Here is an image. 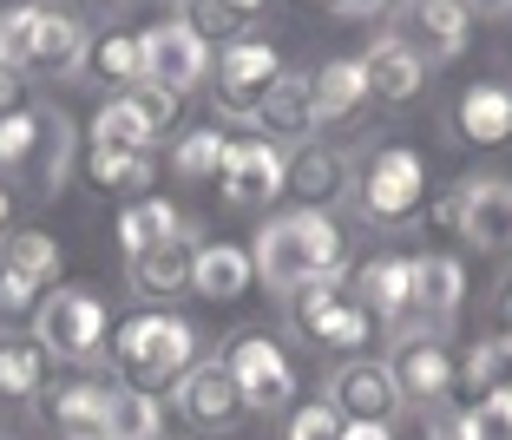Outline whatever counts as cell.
<instances>
[{
	"label": "cell",
	"instance_id": "cell-49",
	"mask_svg": "<svg viewBox=\"0 0 512 440\" xmlns=\"http://www.w3.org/2000/svg\"><path fill=\"white\" fill-rule=\"evenodd\" d=\"M230 7H237V14H250V20H256V7H263V0H230Z\"/></svg>",
	"mask_w": 512,
	"mask_h": 440
},
{
	"label": "cell",
	"instance_id": "cell-8",
	"mask_svg": "<svg viewBox=\"0 0 512 440\" xmlns=\"http://www.w3.org/2000/svg\"><path fill=\"white\" fill-rule=\"evenodd\" d=\"M394 40L421 66H447L473 46V7L467 0H401L394 14Z\"/></svg>",
	"mask_w": 512,
	"mask_h": 440
},
{
	"label": "cell",
	"instance_id": "cell-30",
	"mask_svg": "<svg viewBox=\"0 0 512 440\" xmlns=\"http://www.w3.org/2000/svg\"><path fill=\"white\" fill-rule=\"evenodd\" d=\"M224 152H230V132H217V125H197V132H184L178 145H171V171H178V178H191V184H217Z\"/></svg>",
	"mask_w": 512,
	"mask_h": 440
},
{
	"label": "cell",
	"instance_id": "cell-32",
	"mask_svg": "<svg viewBox=\"0 0 512 440\" xmlns=\"http://www.w3.org/2000/svg\"><path fill=\"white\" fill-rule=\"evenodd\" d=\"M0 270H14V276H27V283H53L60 276V243L46 237V230H14L7 237V250H0Z\"/></svg>",
	"mask_w": 512,
	"mask_h": 440
},
{
	"label": "cell",
	"instance_id": "cell-13",
	"mask_svg": "<svg viewBox=\"0 0 512 440\" xmlns=\"http://www.w3.org/2000/svg\"><path fill=\"white\" fill-rule=\"evenodd\" d=\"M178 414L191 427H211V434H230V427L250 414V401L237 395V381H230L224 362H197L191 375L178 381Z\"/></svg>",
	"mask_w": 512,
	"mask_h": 440
},
{
	"label": "cell",
	"instance_id": "cell-9",
	"mask_svg": "<svg viewBox=\"0 0 512 440\" xmlns=\"http://www.w3.org/2000/svg\"><path fill=\"white\" fill-rule=\"evenodd\" d=\"M138 53H145V79L151 86H165V92H197V86H211V46L197 40L184 20H158V27L138 33Z\"/></svg>",
	"mask_w": 512,
	"mask_h": 440
},
{
	"label": "cell",
	"instance_id": "cell-20",
	"mask_svg": "<svg viewBox=\"0 0 512 440\" xmlns=\"http://www.w3.org/2000/svg\"><path fill=\"white\" fill-rule=\"evenodd\" d=\"M151 171H158V152H138V145H86V178L92 191H106V198H145Z\"/></svg>",
	"mask_w": 512,
	"mask_h": 440
},
{
	"label": "cell",
	"instance_id": "cell-46",
	"mask_svg": "<svg viewBox=\"0 0 512 440\" xmlns=\"http://www.w3.org/2000/svg\"><path fill=\"white\" fill-rule=\"evenodd\" d=\"M342 440H394V427L388 421H348Z\"/></svg>",
	"mask_w": 512,
	"mask_h": 440
},
{
	"label": "cell",
	"instance_id": "cell-51",
	"mask_svg": "<svg viewBox=\"0 0 512 440\" xmlns=\"http://www.w3.org/2000/svg\"><path fill=\"white\" fill-rule=\"evenodd\" d=\"M302 7H322V14H329V7H335V0H302Z\"/></svg>",
	"mask_w": 512,
	"mask_h": 440
},
{
	"label": "cell",
	"instance_id": "cell-2",
	"mask_svg": "<svg viewBox=\"0 0 512 440\" xmlns=\"http://www.w3.org/2000/svg\"><path fill=\"white\" fill-rule=\"evenodd\" d=\"M204 362L197 355V329L184 316H165V309H138L112 329V368H119V388H138V395H158L171 381H184Z\"/></svg>",
	"mask_w": 512,
	"mask_h": 440
},
{
	"label": "cell",
	"instance_id": "cell-43",
	"mask_svg": "<svg viewBox=\"0 0 512 440\" xmlns=\"http://www.w3.org/2000/svg\"><path fill=\"white\" fill-rule=\"evenodd\" d=\"M14 112H27V79L14 66H0V119H14Z\"/></svg>",
	"mask_w": 512,
	"mask_h": 440
},
{
	"label": "cell",
	"instance_id": "cell-23",
	"mask_svg": "<svg viewBox=\"0 0 512 440\" xmlns=\"http://www.w3.org/2000/svg\"><path fill=\"white\" fill-rule=\"evenodd\" d=\"M106 401H112L106 381H66V388L46 395V421L66 440H92V434H106Z\"/></svg>",
	"mask_w": 512,
	"mask_h": 440
},
{
	"label": "cell",
	"instance_id": "cell-1",
	"mask_svg": "<svg viewBox=\"0 0 512 440\" xmlns=\"http://www.w3.org/2000/svg\"><path fill=\"white\" fill-rule=\"evenodd\" d=\"M250 263L263 276V289H283L296 296L302 283H322V276H342L348 263V230L329 211H283L256 230Z\"/></svg>",
	"mask_w": 512,
	"mask_h": 440
},
{
	"label": "cell",
	"instance_id": "cell-12",
	"mask_svg": "<svg viewBox=\"0 0 512 440\" xmlns=\"http://www.w3.org/2000/svg\"><path fill=\"white\" fill-rule=\"evenodd\" d=\"M329 408L342 421H388L401 414V388H394V368L388 362H342L329 381Z\"/></svg>",
	"mask_w": 512,
	"mask_h": 440
},
{
	"label": "cell",
	"instance_id": "cell-52",
	"mask_svg": "<svg viewBox=\"0 0 512 440\" xmlns=\"http://www.w3.org/2000/svg\"><path fill=\"white\" fill-rule=\"evenodd\" d=\"M92 440H106V434H92Z\"/></svg>",
	"mask_w": 512,
	"mask_h": 440
},
{
	"label": "cell",
	"instance_id": "cell-10",
	"mask_svg": "<svg viewBox=\"0 0 512 440\" xmlns=\"http://www.w3.org/2000/svg\"><path fill=\"white\" fill-rule=\"evenodd\" d=\"M283 178H289V158H283L276 138H230L224 171H217L224 204H237V211H263V204L283 198Z\"/></svg>",
	"mask_w": 512,
	"mask_h": 440
},
{
	"label": "cell",
	"instance_id": "cell-45",
	"mask_svg": "<svg viewBox=\"0 0 512 440\" xmlns=\"http://www.w3.org/2000/svg\"><path fill=\"white\" fill-rule=\"evenodd\" d=\"M381 7H388V0H335L329 14H335V20H375Z\"/></svg>",
	"mask_w": 512,
	"mask_h": 440
},
{
	"label": "cell",
	"instance_id": "cell-47",
	"mask_svg": "<svg viewBox=\"0 0 512 440\" xmlns=\"http://www.w3.org/2000/svg\"><path fill=\"white\" fill-rule=\"evenodd\" d=\"M499 335H512V276H506V289H499Z\"/></svg>",
	"mask_w": 512,
	"mask_h": 440
},
{
	"label": "cell",
	"instance_id": "cell-6",
	"mask_svg": "<svg viewBox=\"0 0 512 440\" xmlns=\"http://www.w3.org/2000/svg\"><path fill=\"white\" fill-rule=\"evenodd\" d=\"M276 79H283L276 46L270 40H250V33L230 40L224 53L211 60V92H217V112H224V119H256Z\"/></svg>",
	"mask_w": 512,
	"mask_h": 440
},
{
	"label": "cell",
	"instance_id": "cell-27",
	"mask_svg": "<svg viewBox=\"0 0 512 440\" xmlns=\"http://www.w3.org/2000/svg\"><path fill=\"white\" fill-rule=\"evenodd\" d=\"M46 362H53V355H46L33 335H0V395H14V401L40 395L46 388Z\"/></svg>",
	"mask_w": 512,
	"mask_h": 440
},
{
	"label": "cell",
	"instance_id": "cell-41",
	"mask_svg": "<svg viewBox=\"0 0 512 440\" xmlns=\"http://www.w3.org/2000/svg\"><path fill=\"white\" fill-rule=\"evenodd\" d=\"M421 211H427V224H434L440 237H460V224H467V184H447V191H434Z\"/></svg>",
	"mask_w": 512,
	"mask_h": 440
},
{
	"label": "cell",
	"instance_id": "cell-38",
	"mask_svg": "<svg viewBox=\"0 0 512 440\" xmlns=\"http://www.w3.org/2000/svg\"><path fill=\"white\" fill-rule=\"evenodd\" d=\"M138 106V119L151 125V138H165V132H178V119H184V99L178 92H165V86H151V79H138L132 92H125Z\"/></svg>",
	"mask_w": 512,
	"mask_h": 440
},
{
	"label": "cell",
	"instance_id": "cell-28",
	"mask_svg": "<svg viewBox=\"0 0 512 440\" xmlns=\"http://www.w3.org/2000/svg\"><path fill=\"white\" fill-rule=\"evenodd\" d=\"M86 66H92V79H106V86L132 92L138 79H145V53H138V33H99V40H86Z\"/></svg>",
	"mask_w": 512,
	"mask_h": 440
},
{
	"label": "cell",
	"instance_id": "cell-50",
	"mask_svg": "<svg viewBox=\"0 0 512 440\" xmlns=\"http://www.w3.org/2000/svg\"><path fill=\"white\" fill-rule=\"evenodd\" d=\"M467 7H473V14H480V7H512V0H467Z\"/></svg>",
	"mask_w": 512,
	"mask_h": 440
},
{
	"label": "cell",
	"instance_id": "cell-33",
	"mask_svg": "<svg viewBox=\"0 0 512 440\" xmlns=\"http://www.w3.org/2000/svg\"><path fill=\"white\" fill-rule=\"evenodd\" d=\"M92 145H138V152H158V138H151V125L138 119V106L125 99V92H112L106 106L92 112Z\"/></svg>",
	"mask_w": 512,
	"mask_h": 440
},
{
	"label": "cell",
	"instance_id": "cell-14",
	"mask_svg": "<svg viewBox=\"0 0 512 440\" xmlns=\"http://www.w3.org/2000/svg\"><path fill=\"white\" fill-rule=\"evenodd\" d=\"M348 296H355L375 322H407L414 316V257L381 250V257L355 263V289H348Z\"/></svg>",
	"mask_w": 512,
	"mask_h": 440
},
{
	"label": "cell",
	"instance_id": "cell-39",
	"mask_svg": "<svg viewBox=\"0 0 512 440\" xmlns=\"http://www.w3.org/2000/svg\"><path fill=\"white\" fill-rule=\"evenodd\" d=\"M467 440H512V388H506V395H480V401H473Z\"/></svg>",
	"mask_w": 512,
	"mask_h": 440
},
{
	"label": "cell",
	"instance_id": "cell-37",
	"mask_svg": "<svg viewBox=\"0 0 512 440\" xmlns=\"http://www.w3.org/2000/svg\"><path fill=\"white\" fill-rule=\"evenodd\" d=\"M46 138V106H27L14 119H0V171H27Z\"/></svg>",
	"mask_w": 512,
	"mask_h": 440
},
{
	"label": "cell",
	"instance_id": "cell-24",
	"mask_svg": "<svg viewBox=\"0 0 512 440\" xmlns=\"http://www.w3.org/2000/svg\"><path fill=\"white\" fill-rule=\"evenodd\" d=\"M460 303H467V270H460V257H414V309H421L427 322H447L460 316Z\"/></svg>",
	"mask_w": 512,
	"mask_h": 440
},
{
	"label": "cell",
	"instance_id": "cell-15",
	"mask_svg": "<svg viewBox=\"0 0 512 440\" xmlns=\"http://www.w3.org/2000/svg\"><path fill=\"white\" fill-rule=\"evenodd\" d=\"M191 263H197V237H165L151 250H132L125 270H132V289L165 303V296H191Z\"/></svg>",
	"mask_w": 512,
	"mask_h": 440
},
{
	"label": "cell",
	"instance_id": "cell-21",
	"mask_svg": "<svg viewBox=\"0 0 512 440\" xmlns=\"http://www.w3.org/2000/svg\"><path fill=\"white\" fill-rule=\"evenodd\" d=\"M453 132L467 145H506L512 138V86H467L453 99Z\"/></svg>",
	"mask_w": 512,
	"mask_h": 440
},
{
	"label": "cell",
	"instance_id": "cell-5",
	"mask_svg": "<svg viewBox=\"0 0 512 440\" xmlns=\"http://www.w3.org/2000/svg\"><path fill=\"white\" fill-rule=\"evenodd\" d=\"M217 362L230 368L237 395L250 401V414H283L289 395H296V368H289L283 342L263 335V329H237V335H230V349L217 355Z\"/></svg>",
	"mask_w": 512,
	"mask_h": 440
},
{
	"label": "cell",
	"instance_id": "cell-26",
	"mask_svg": "<svg viewBox=\"0 0 512 440\" xmlns=\"http://www.w3.org/2000/svg\"><path fill=\"white\" fill-rule=\"evenodd\" d=\"M112 237L132 257V250H151V243H165V237H191V224H184V211L171 198H132L119 211V224H112Z\"/></svg>",
	"mask_w": 512,
	"mask_h": 440
},
{
	"label": "cell",
	"instance_id": "cell-22",
	"mask_svg": "<svg viewBox=\"0 0 512 440\" xmlns=\"http://www.w3.org/2000/svg\"><path fill=\"white\" fill-rule=\"evenodd\" d=\"M256 132L276 138V145H296V138L316 132V99H309V73H283L256 112Z\"/></svg>",
	"mask_w": 512,
	"mask_h": 440
},
{
	"label": "cell",
	"instance_id": "cell-4",
	"mask_svg": "<svg viewBox=\"0 0 512 440\" xmlns=\"http://www.w3.org/2000/svg\"><path fill=\"white\" fill-rule=\"evenodd\" d=\"M33 342L53 362H92V355L106 349V303L92 289H53L33 309Z\"/></svg>",
	"mask_w": 512,
	"mask_h": 440
},
{
	"label": "cell",
	"instance_id": "cell-44",
	"mask_svg": "<svg viewBox=\"0 0 512 440\" xmlns=\"http://www.w3.org/2000/svg\"><path fill=\"white\" fill-rule=\"evenodd\" d=\"M427 440H467V414L434 408V421H427Z\"/></svg>",
	"mask_w": 512,
	"mask_h": 440
},
{
	"label": "cell",
	"instance_id": "cell-31",
	"mask_svg": "<svg viewBox=\"0 0 512 440\" xmlns=\"http://www.w3.org/2000/svg\"><path fill=\"white\" fill-rule=\"evenodd\" d=\"M106 440H165V421H158V395H138V388H112V401H106Z\"/></svg>",
	"mask_w": 512,
	"mask_h": 440
},
{
	"label": "cell",
	"instance_id": "cell-29",
	"mask_svg": "<svg viewBox=\"0 0 512 440\" xmlns=\"http://www.w3.org/2000/svg\"><path fill=\"white\" fill-rule=\"evenodd\" d=\"M368 335H375V316H368V309L342 289V296L322 309V322L309 329V342H316V349H342V355H355V349H368Z\"/></svg>",
	"mask_w": 512,
	"mask_h": 440
},
{
	"label": "cell",
	"instance_id": "cell-35",
	"mask_svg": "<svg viewBox=\"0 0 512 440\" xmlns=\"http://www.w3.org/2000/svg\"><path fill=\"white\" fill-rule=\"evenodd\" d=\"M460 375H467L473 395H506V388H512V335H493V342H480V349L460 362Z\"/></svg>",
	"mask_w": 512,
	"mask_h": 440
},
{
	"label": "cell",
	"instance_id": "cell-3",
	"mask_svg": "<svg viewBox=\"0 0 512 440\" xmlns=\"http://www.w3.org/2000/svg\"><path fill=\"white\" fill-rule=\"evenodd\" d=\"M0 66H14L20 79H60L86 66V27L46 0H14L0 7Z\"/></svg>",
	"mask_w": 512,
	"mask_h": 440
},
{
	"label": "cell",
	"instance_id": "cell-48",
	"mask_svg": "<svg viewBox=\"0 0 512 440\" xmlns=\"http://www.w3.org/2000/svg\"><path fill=\"white\" fill-rule=\"evenodd\" d=\"M7 217H14V191L0 184V230H7Z\"/></svg>",
	"mask_w": 512,
	"mask_h": 440
},
{
	"label": "cell",
	"instance_id": "cell-11",
	"mask_svg": "<svg viewBox=\"0 0 512 440\" xmlns=\"http://www.w3.org/2000/svg\"><path fill=\"white\" fill-rule=\"evenodd\" d=\"M453 381H460V362H453L447 342H440V335H407L401 355H394V388H401V401L440 408V401L453 395Z\"/></svg>",
	"mask_w": 512,
	"mask_h": 440
},
{
	"label": "cell",
	"instance_id": "cell-40",
	"mask_svg": "<svg viewBox=\"0 0 512 440\" xmlns=\"http://www.w3.org/2000/svg\"><path fill=\"white\" fill-rule=\"evenodd\" d=\"M342 414L329 408V401H309V408L289 414V440H342Z\"/></svg>",
	"mask_w": 512,
	"mask_h": 440
},
{
	"label": "cell",
	"instance_id": "cell-25",
	"mask_svg": "<svg viewBox=\"0 0 512 440\" xmlns=\"http://www.w3.org/2000/svg\"><path fill=\"white\" fill-rule=\"evenodd\" d=\"M309 99H316V125L355 119V112H362V99H368L362 60H329L322 73H309Z\"/></svg>",
	"mask_w": 512,
	"mask_h": 440
},
{
	"label": "cell",
	"instance_id": "cell-19",
	"mask_svg": "<svg viewBox=\"0 0 512 440\" xmlns=\"http://www.w3.org/2000/svg\"><path fill=\"white\" fill-rule=\"evenodd\" d=\"M467 184V224L460 237L473 250H506L512 243V178H460Z\"/></svg>",
	"mask_w": 512,
	"mask_h": 440
},
{
	"label": "cell",
	"instance_id": "cell-18",
	"mask_svg": "<svg viewBox=\"0 0 512 440\" xmlns=\"http://www.w3.org/2000/svg\"><path fill=\"white\" fill-rule=\"evenodd\" d=\"M250 283H256L250 243H197L191 296H211V303H237V296H250Z\"/></svg>",
	"mask_w": 512,
	"mask_h": 440
},
{
	"label": "cell",
	"instance_id": "cell-16",
	"mask_svg": "<svg viewBox=\"0 0 512 440\" xmlns=\"http://www.w3.org/2000/svg\"><path fill=\"white\" fill-rule=\"evenodd\" d=\"M362 73H368V99H381V106H414L421 86H427V66L414 60L394 33H381V40L362 53Z\"/></svg>",
	"mask_w": 512,
	"mask_h": 440
},
{
	"label": "cell",
	"instance_id": "cell-42",
	"mask_svg": "<svg viewBox=\"0 0 512 440\" xmlns=\"http://www.w3.org/2000/svg\"><path fill=\"white\" fill-rule=\"evenodd\" d=\"M33 309H40V283H27V276H14V270H0V316L20 322V316H33Z\"/></svg>",
	"mask_w": 512,
	"mask_h": 440
},
{
	"label": "cell",
	"instance_id": "cell-17",
	"mask_svg": "<svg viewBox=\"0 0 512 440\" xmlns=\"http://www.w3.org/2000/svg\"><path fill=\"white\" fill-rule=\"evenodd\" d=\"M283 191L296 198V211H329V204L348 191V158L329 152V145H302V152L289 158Z\"/></svg>",
	"mask_w": 512,
	"mask_h": 440
},
{
	"label": "cell",
	"instance_id": "cell-34",
	"mask_svg": "<svg viewBox=\"0 0 512 440\" xmlns=\"http://www.w3.org/2000/svg\"><path fill=\"white\" fill-rule=\"evenodd\" d=\"M66 165H73V119L66 112H53L46 106V138H40V152H33V184H40L46 198L60 191V178H66Z\"/></svg>",
	"mask_w": 512,
	"mask_h": 440
},
{
	"label": "cell",
	"instance_id": "cell-7",
	"mask_svg": "<svg viewBox=\"0 0 512 440\" xmlns=\"http://www.w3.org/2000/svg\"><path fill=\"white\" fill-rule=\"evenodd\" d=\"M421 204H427V165H421L414 145H381V152H368L362 217H375V224H407Z\"/></svg>",
	"mask_w": 512,
	"mask_h": 440
},
{
	"label": "cell",
	"instance_id": "cell-36",
	"mask_svg": "<svg viewBox=\"0 0 512 440\" xmlns=\"http://www.w3.org/2000/svg\"><path fill=\"white\" fill-rule=\"evenodd\" d=\"M178 20H184V27H191L204 46H211V40L230 46V40H243V27H250V14H237L230 0H184Z\"/></svg>",
	"mask_w": 512,
	"mask_h": 440
}]
</instances>
